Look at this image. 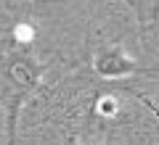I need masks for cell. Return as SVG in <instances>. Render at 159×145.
<instances>
[{"mask_svg": "<svg viewBox=\"0 0 159 145\" xmlns=\"http://www.w3.org/2000/svg\"><path fill=\"white\" fill-rule=\"evenodd\" d=\"M43 69L34 66L27 58H13L11 63H6V84H3V100L8 103V145H13L16 140V113L21 100L27 98V92L37 84Z\"/></svg>", "mask_w": 159, "mask_h": 145, "instance_id": "cell-1", "label": "cell"}, {"mask_svg": "<svg viewBox=\"0 0 159 145\" xmlns=\"http://www.w3.org/2000/svg\"><path fill=\"white\" fill-rule=\"evenodd\" d=\"M93 69L106 79H117V77H127L135 71V61L127 56L119 45H106L96 53L93 58Z\"/></svg>", "mask_w": 159, "mask_h": 145, "instance_id": "cell-2", "label": "cell"}, {"mask_svg": "<svg viewBox=\"0 0 159 145\" xmlns=\"http://www.w3.org/2000/svg\"><path fill=\"white\" fill-rule=\"evenodd\" d=\"M98 111L101 113H114L117 111V100H114V98H101V100H98Z\"/></svg>", "mask_w": 159, "mask_h": 145, "instance_id": "cell-3", "label": "cell"}, {"mask_svg": "<svg viewBox=\"0 0 159 145\" xmlns=\"http://www.w3.org/2000/svg\"><path fill=\"white\" fill-rule=\"evenodd\" d=\"M141 100H143V103H146V106H148V108H151V111H154V113H157V116H159V108H157V106H154V103H151V100H148V98H141Z\"/></svg>", "mask_w": 159, "mask_h": 145, "instance_id": "cell-4", "label": "cell"}, {"mask_svg": "<svg viewBox=\"0 0 159 145\" xmlns=\"http://www.w3.org/2000/svg\"><path fill=\"white\" fill-rule=\"evenodd\" d=\"M27 3H29V0H27Z\"/></svg>", "mask_w": 159, "mask_h": 145, "instance_id": "cell-5", "label": "cell"}]
</instances>
